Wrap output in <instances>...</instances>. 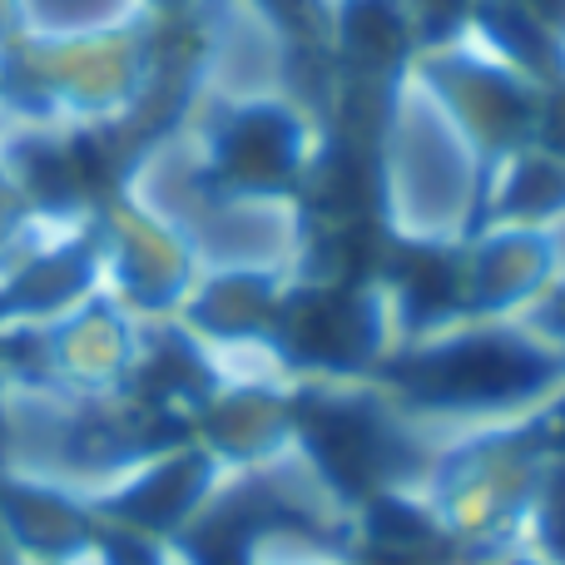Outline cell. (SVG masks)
Instances as JSON below:
<instances>
[{"label": "cell", "mask_w": 565, "mask_h": 565, "mask_svg": "<svg viewBox=\"0 0 565 565\" xmlns=\"http://www.w3.org/2000/svg\"><path fill=\"white\" fill-rule=\"evenodd\" d=\"M427 382V392H447V397H491V392H516L521 382H531V362L516 358L507 348H467V352H451L441 362H427L417 372Z\"/></svg>", "instance_id": "obj_1"}]
</instances>
